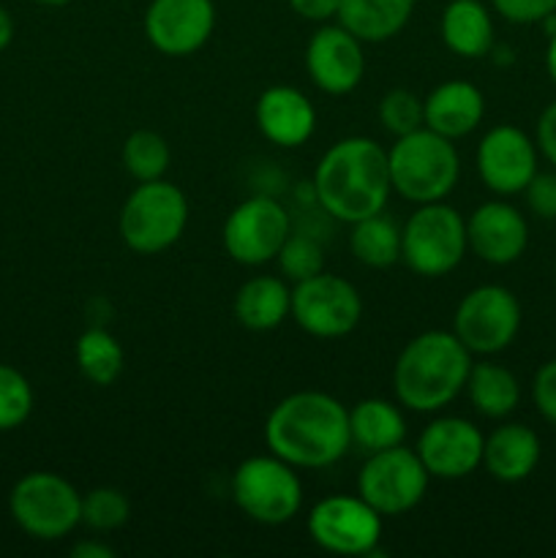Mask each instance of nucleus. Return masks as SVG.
<instances>
[{
  "label": "nucleus",
  "mask_w": 556,
  "mask_h": 558,
  "mask_svg": "<svg viewBox=\"0 0 556 558\" xmlns=\"http://www.w3.org/2000/svg\"><path fill=\"white\" fill-rule=\"evenodd\" d=\"M289 316L305 336L333 341L349 336L360 325L363 298L347 278L322 270L294 283Z\"/></svg>",
  "instance_id": "10"
},
{
  "label": "nucleus",
  "mask_w": 556,
  "mask_h": 558,
  "mask_svg": "<svg viewBox=\"0 0 556 558\" xmlns=\"http://www.w3.org/2000/svg\"><path fill=\"white\" fill-rule=\"evenodd\" d=\"M463 390L483 417L501 420L512 414L521 403V385L516 374L499 363H472Z\"/></svg>",
  "instance_id": "26"
},
{
  "label": "nucleus",
  "mask_w": 556,
  "mask_h": 558,
  "mask_svg": "<svg viewBox=\"0 0 556 558\" xmlns=\"http://www.w3.org/2000/svg\"><path fill=\"white\" fill-rule=\"evenodd\" d=\"M491 5L512 25H540L556 11V0H491Z\"/></svg>",
  "instance_id": "34"
},
{
  "label": "nucleus",
  "mask_w": 556,
  "mask_h": 558,
  "mask_svg": "<svg viewBox=\"0 0 556 558\" xmlns=\"http://www.w3.org/2000/svg\"><path fill=\"white\" fill-rule=\"evenodd\" d=\"M305 71L327 96H347L363 82V41L343 25H322L305 47Z\"/></svg>",
  "instance_id": "17"
},
{
  "label": "nucleus",
  "mask_w": 556,
  "mask_h": 558,
  "mask_svg": "<svg viewBox=\"0 0 556 558\" xmlns=\"http://www.w3.org/2000/svg\"><path fill=\"white\" fill-rule=\"evenodd\" d=\"M314 202L325 216L354 223L387 207L392 194L387 150L368 136L333 142L311 180Z\"/></svg>",
  "instance_id": "2"
},
{
  "label": "nucleus",
  "mask_w": 556,
  "mask_h": 558,
  "mask_svg": "<svg viewBox=\"0 0 556 558\" xmlns=\"http://www.w3.org/2000/svg\"><path fill=\"white\" fill-rule=\"evenodd\" d=\"M532 401L545 423L556 425V360H548L537 368L532 379Z\"/></svg>",
  "instance_id": "36"
},
{
  "label": "nucleus",
  "mask_w": 556,
  "mask_h": 558,
  "mask_svg": "<svg viewBox=\"0 0 556 558\" xmlns=\"http://www.w3.org/2000/svg\"><path fill=\"white\" fill-rule=\"evenodd\" d=\"M534 142H537V150L556 167V101H551L540 114Z\"/></svg>",
  "instance_id": "37"
},
{
  "label": "nucleus",
  "mask_w": 556,
  "mask_h": 558,
  "mask_svg": "<svg viewBox=\"0 0 556 558\" xmlns=\"http://www.w3.org/2000/svg\"><path fill=\"white\" fill-rule=\"evenodd\" d=\"M349 251L354 259L374 270H385L401 259V227L385 210L349 223Z\"/></svg>",
  "instance_id": "27"
},
{
  "label": "nucleus",
  "mask_w": 556,
  "mask_h": 558,
  "mask_svg": "<svg viewBox=\"0 0 556 558\" xmlns=\"http://www.w3.org/2000/svg\"><path fill=\"white\" fill-rule=\"evenodd\" d=\"M131 515L129 496L118 488H93L82 496V523L93 532H114Z\"/></svg>",
  "instance_id": "31"
},
{
  "label": "nucleus",
  "mask_w": 556,
  "mask_h": 558,
  "mask_svg": "<svg viewBox=\"0 0 556 558\" xmlns=\"http://www.w3.org/2000/svg\"><path fill=\"white\" fill-rule=\"evenodd\" d=\"M169 161H172V150H169V142L158 131L140 129L125 136L123 167L140 183L161 180L164 172L169 169Z\"/></svg>",
  "instance_id": "29"
},
{
  "label": "nucleus",
  "mask_w": 556,
  "mask_h": 558,
  "mask_svg": "<svg viewBox=\"0 0 556 558\" xmlns=\"http://www.w3.org/2000/svg\"><path fill=\"white\" fill-rule=\"evenodd\" d=\"M71 556L74 558H112L114 550L109 545L96 543V539H87V543H80L71 548Z\"/></svg>",
  "instance_id": "39"
},
{
  "label": "nucleus",
  "mask_w": 556,
  "mask_h": 558,
  "mask_svg": "<svg viewBox=\"0 0 556 558\" xmlns=\"http://www.w3.org/2000/svg\"><path fill=\"white\" fill-rule=\"evenodd\" d=\"M431 474L418 452L398 445L365 458L358 474V496H363L382 518L412 512L428 494Z\"/></svg>",
  "instance_id": "9"
},
{
  "label": "nucleus",
  "mask_w": 556,
  "mask_h": 558,
  "mask_svg": "<svg viewBox=\"0 0 556 558\" xmlns=\"http://www.w3.org/2000/svg\"><path fill=\"white\" fill-rule=\"evenodd\" d=\"M276 259L283 278H289L294 283L325 270V248H322L319 238L311 232H303V229H298V232L292 229L289 232L287 243L281 245Z\"/></svg>",
  "instance_id": "30"
},
{
  "label": "nucleus",
  "mask_w": 556,
  "mask_h": 558,
  "mask_svg": "<svg viewBox=\"0 0 556 558\" xmlns=\"http://www.w3.org/2000/svg\"><path fill=\"white\" fill-rule=\"evenodd\" d=\"M33 387L11 365L0 363V430H14L31 417Z\"/></svg>",
  "instance_id": "33"
},
{
  "label": "nucleus",
  "mask_w": 556,
  "mask_h": 558,
  "mask_svg": "<svg viewBox=\"0 0 556 558\" xmlns=\"http://www.w3.org/2000/svg\"><path fill=\"white\" fill-rule=\"evenodd\" d=\"M76 368L90 385L109 387L120 379L125 368V352L118 338L104 327H90L76 338Z\"/></svg>",
  "instance_id": "28"
},
{
  "label": "nucleus",
  "mask_w": 556,
  "mask_h": 558,
  "mask_svg": "<svg viewBox=\"0 0 556 558\" xmlns=\"http://www.w3.org/2000/svg\"><path fill=\"white\" fill-rule=\"evenodd\" d=\"M439 33L458 58H485L494 47V16L480 0H450L442 11Z\"/></svg>",
  "instance_id": "23"
},
{
  "label": "nucleus",
  "mask_w": 556,
  "mask_h": 558,
  "mask_svg": "<svg viewBox=\"0 0 556 558\" xmlns=\"http://www.w3.org/2000/svg\"><path fill=\"white\" fill-rule=\"evenodd\" d=\"M232 499L245 518L262 526L294 521L303 505V483L292 463L278 456H251L234 469Z\"/></svg>",
  "instance_id": "7"
},
{
  "label": "nucleus",
  "mask_w": 556,
  "mask_h": 558,
  "mask_svg": "<svg viewBox=\"0 0 556 558\" xmlns=\"http://www.w3.org/2000/svg\"><path fill=\"white\" fill-rule=\"evenodd\" d=\"M390 185L401 199L412 205L445 202L456 191L461 178V158L447 136L431 129L396 136V145L387 150Z\"/></svg>",
  "instance_id": "4"
},
{
  "label": "nucleus",
  "mask_w": 556,
  "mask_h": 558,
  "mask_svg": "<svg viewBox=\"0 0 556 558\" xmlns=\"http://www.w3.org/2000/svg\"><path fill=\"white\" fill-rule=\"evenodd\" d=\"M412 14L414 0H341L336 20L363 44H382L398 36Z\"/></svg>",
  "instance_id": "24"
},
{
  "label": "nucleus",
  "mask_w": 556,
  "mask_h": 558,
  "mask_svg": "<svg viewBox=\"0 0 556 558\" xmlns=\"http://www.w3.org/2000/svg\"><path fill=\"white\" fill-rule=\"evenodd\" d=\"M472 352L456 332L428 330L401 349L392 368V390L409 412L431 414L456 401L467 387Z\"/></svg>",
  "instance_id": "3"
},
{
  "label": "nucleus",
  "mask_w": 556,
  "mask_h": 558,
  "mask_svg": "<svg viewBox=\"0 0 556 558\" xmlns=\"http://www.w3.org/2000/svg\"><path fill=\"white\" fill-rule=\"evenodd\" d=\"M545 71H548V76L556 85V33L548 36V47H545Z\"/></svg>",
  "instance_id": "41"
},
{
  "label": "nucleus",
  "mask_w": 556,
  "mask_h": 558,
  "mask_svg": "<svg viewBox=\"0 0 556 558\" xmlns=\"http://www.w3.org/2000/svg\"><path fill=\"white\" fill-rule=\"evenodd\" d=\"M467 243L469 251L488 265H512L529 245V223L510 202H483L467 218Z\"/></svg>",
  "instance_id": "18"
},
{
  "label": "nucleus",
  "mask_w": 556,
  "mask_h": 558,
  "mask_svg": "<svg viewBox=\"0 0 556 558\" xmlns=\"http://www.w3.org/2000/svg\"><path fill=\"white\" fill-rule=\"evenodd\" d=\"M309 537L316 548L336 556H376L382 539V515L363 496H327L309 512Z\"/></svg>",
  "instance_id": "12"
},
{
  "label": "nucleus",
  "mask_w": 556,
  "mask_h": 558,
  "mask_svg": "<svg viewBox=\"0 0 556 558\" xmlns=\"http://www.w3.org/2000/svg\"><path fill=\"white\" fill-rule=\"evenodd\" d=\"M349 439L363 456L390 450L407 439V420L396 403L385 398H365L349 409Z\"/></svg>",
  "instance_id": "25"
},
{
  "label": "nucleus",
  "mask_w": 556,
  "mask_h": 558,
  "mask_svg": "<svg viewBox=\"0 0 556 558\" xmlns=\"http://www.w3.org/2000/svg\"><path fill=\"white\" fill-rule=\"evenodd\" d=\"M292 232V218L278 199L256 194L240 202L223 221V251L238 265H267L278 256Z\"/></svg>",
  "instance_id": "13"
},
{
  "label": "nucleus",
  "mask_w": 556,
  "mask_h": 558,
  "mask_svg": "<svg viewBox=\"0 0 556 558\" xmlns=\"http://www.w3.org/2000/svg\"><path fill=\"white\" fill-rule=\"evenodd\" d=\"M554 278H556V262H554Z\"/></svg>",
  "instance_id": "43"
},
{
  "label": "nucleus",
  "mask_w": 556,
  "mask_h": 558,
  "mask_svg": "<svg viewBox=\"0 0 556 558\" xmlns=\"http://www.w3.org/2000/svg\"><path fill=\"white\" fill-rule=\"evenodd\" d=\"M467 251V221L445 202L418 205L401 227V259L414 276H447L461 265Z\"/></svg>",
  "instance_id": "6"
},
{
  "label": "nucleus",
  "mask_w": 556,
  "mask_h": 558,
  "mask_svg": "<svg viewBox=\"0 0 556 558\" xmlns=\"http://www.w3.org/2000/svg\"><path fill=\"white\" fill-rule=\"evenodd\" d=\"M423 114L425 129L456 142L483 123V90L467 80H447L423 98Z\"/></svg>",
  "instance_id": "20"
},
{
  "label": "nucleus",
  "mask_w": 556,
  "mask_h": 558,
  "mask_svg": "<svg viewBox=\"0 0 556 558\" xmlns=\"http://www.w3.org/2000/svg\"><path fill=\"white\" fill-rule=\"evenodd\" d=\"M9 510L22 532L41 543H55L82 523V496L60 474L31 472L11 488Z\"/></svg>",
  "instance_id": "8"
},
{
  "label": "nucleus",
  "mask_w": 556,
  "mask_h": 558,
  "mask_svg": "<svg viewBox=\"0 0 556 558\" xmlns=\"http://www.w3.org/2000/svg\"><path fill=\"white\" fill-rule=\"evenodd\" d=\"M527 194L529 210L537 218H545V221H554L556 218V174L554 172H537L529 185L523 189Z\"/></svg>",
  "instance_id": "35"
},
{
  "label": "nucleus",
  "mask_w": 556,
  "mask_h": 558,
  "mask_svg": "<svg viewBox=\"0 0 556 558\" xmlns=\"http://www.w3.org/2000/svg\"><path fill=\"white\" fill-rule=\"evenodd\" d=\"M485 436L467 417H436L420 434L418 458L436 480H463L483 466Z\"/></svg>",
  "instance_id": "16"
},
{
  "label": "nucleus",
  "mask_w": 556,
  "mask_h": 558,
  "mask_svg": "<svg viewBox=\"0 0 556 558\" xmlns=\"http://www.w3.org/2000/svg\"><path fill=\"white\" fill-rule=\"evenodd\" d=\"M256 129L267 142L278 147L305 145L314 136L316 109L305 93L292 85H273L256 98Z\"/></svg>",
  "instance_id": "19"
},
{
  "label": "nucleus",
  "mask_w": 556,
  "mask_h": 558,
  "mask_svg": "<svg viewBox=\"0 0 556 558\" xmlns=\"http://www.w3.org/2000/svg\"><path fill=\"white\" fill-rule=\"evenodd\" d=\"M216 31L213 0H150L145 11V36L161 54L189 58L210 41Z\"/></svg>",
  "instance_id": "15"
},
{
  "label": "nucleus",
  "mask_w": 556,
  "mask_h": 558,
  "mask_svg": "<svg viewBox=\"0 0 556 558\" xmlns=\"http://www.w3.org/2000/svg\"><path fill=\"white\" fill-rule=\"evenodd\" d=\"M265 445L294 469H327L352 447L349 409L319 390H300L273 407L265 420Z\"/></svg>",
  "instance_id": "1"
},
{
  "label": "nucleus",
  "mask_w": 556,
  "mask_h": 558,
  "mask_svg": "<svg viewBox=\"0 0 556 558\" xmlns=\"http://www.w3.org/2000/svg\"><path fill=\"white\" fill-rule=\"evenodd\" d=\"M11 41H14V20H11L9 11L0 5V52H3Z\"/></svg>",
  "instance_id": "40"
},
{
  "label": "nucleus",
  "mask_w": 556,
  "mask_h": 558,
  "mask_svg": "<svg viewBox=\"0 0 556 558\" xmlns=\"http://www.w3.org/2000/svg\"><path fill=\"white\" fill-rule=\"evenodd\" d=\"M540 436L529 425L505 423L485 436L483 466L499 483H521L540 463Z\"/></svg>",
  "instance_id": "21"
},
{
  "label": "nucleus",
  "mask_w": 556,
  "mask_h": 558,
  "mask_svg": "<svg viewBox=\"0 0 556 558\" xmlns=\"http://www.w3.org/2000/svg\"><path fill=\"white\" fill-rule=\"evenodd\" d=\"M338 5H341V0H289V9L294 14L309 22H322V25L336 20Z\"/></svg>",
  "instance_id": "38"
},
{
  "label": "nucleus",
  "mask_w": 556,
  "mask_h": 558,
  "mask_svg": "<svg viewBox=\"0 0 556 558\" xmlns=\"http://www.w3.org/2000/svg\"><path fill=\"white\" fill-rule=\"evenodd\" d=\"M189 227V199L169 180H147L120 207L118 232L125 248L153 256L172 248Z\"/></svg>",
  "instance_id": "5"
},
{
  "label": "nucleus",
  "mask_w": 556,
  "mask_h": 558,
  "mask_svg": "<svg viewBox=\"0 0 556 558\" xmlns=\"http://www.w3.org/2000/svg\"><path fill=\"white\" fill-rule=\"evenodd\" d=\"M376 114H379L382 129H385L387 134H392V136L412 134V131L423 129V125H425L423 98L414 96L412 90H403V87L387 90L385 96L379 98Z\"/></svg>",
  "instance_id": "32"
},
{
  "label": "nucleus",
  "mask_w": 556,
  "mask_h": 558,
  "mask_svg": "<svg viewBox=\"0 0 556 558\" xmlns=\"http://www.w3.org/2000/svg\"><path fill=\"white\" fill-rule=\"evenodd\" d=\"M521 330V303L499 283H483L461 298L452 319V332L472 354H499Z\"/></svg>",
  "instance_id": "11"
},
{
  "label": "nucleus",
  "mask_w": 556,
  "mask_h": 558,
  "mask_svg": "<svg viewBox=\"0 0 556 558\" xmlns=\"http://www.w3.org/2000/svg\"><path fill=\"white\" fill-rule=\"evenodd\" d=\"M36 3H41V5H49V9H60V5H69L71 0H36Z\"/></svg>",
  "instance_id": "42"
},
{
  "label": "nucleus",
  "mask_w": 556,
  "mask_h": 558,
  "mask_svg": "<svg viewBox=\"0 0 556 558\" xmlns=\"http://www.w3.org/2000/svg\"><path fill=\"white\" fill-rule=\"evenodd\" d=\"M234 319L251 332L276 330L292 311V289L278 276H254L234 294Z\"/></svg>",
  "instance_id": "22"
},
{
  "label": "nucleus",
  "mask_w": 556,
  "mask_h": 558,
  "mask_svg": "<svg viewBox=\"0 0 556 558\" xmlns=\"http://www.w3.org/2000/svg\"><path fill=\"white\" fill-rule=\"evenodd\" d=\"M537 142L518 125H494L478 145V174L496 196L523 194L537 174Z\"/></svg>",
  "instance_id": "14"
}]
</instances>
